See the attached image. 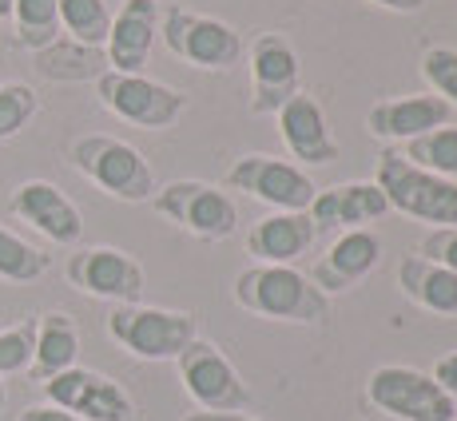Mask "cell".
I'll use <instances>...</instances> for the list:
<instances>
[{
	"label": "cell",
	"instance_id": "14",
	"mask_svg": "<svg viewBox=\"0 0 457 421\" xmlns=\"http://www.w3.org/2000/svg\"><path fill=\"white\" fill-rule=\"evenodd\" d=\"M8 210H12L21 223H29L32 231H40L48 243H56V247H72L84 235L80 207L48 179L21 183V187L12 191V199H8Z\"/></svg>",
	"mask_w": 457,
	"mask_h": 421
},
{
	"label": "cell",
	"instance_id": "13",
	"mask_svg": "<svg viewBox=\"0 0 457 421\" xmlns=\"http://www.w3.org/2000/svg\"><path fill=\"white\" fill-rule=\"evenodd\" d=\"M247 60H251V111L254 116H275L298 92V56L291 40H283L278 32H259L247 44Z\"/></svg>",
	"mask_w": 457,
	"mask_h": 421
},
{
	"label": "cell",
	"instance_id": "5",
	"mask_svg": "<svg viewBox=\"0 0 457 421\" xmlns=\"http://www.w3.org/2000/svg\"><path fill=\"white\" fill-rule=\"evenodd\" d=\"M366 401L398 421H457V401L414 366H378V370H370Z\"/></svg>",
	"mask_w": 457,
	"mask_h": 421
},
{
	"label": "cell",
	"instance_id": "32",
	"mask_svg": "<svg viewBox=\"0 0 457 421\" xmlns=\"http://www.w3.org/2000/svg\"><path fill=\"white\" fill-rule=\"evenodd\" d=\"M429 378H434L437 385H442L445 393H450V398L457 401V354H445L442 362L434 366V374H429Z\"/></svg>",
	"mask_w": 457,
	"mask_h": 421
},
{
	"label": "cell",
	"instance_id": "22",
	"mask_svg": "<svg viewBox=\"0 0 457 421\" xmlns=\"http://www.w3.org/2000/svg\"><path fill=\"white\" fill-rule=\"evenodd\" d=\"M398 286L406 291L421 310L442 314V318H457V275L437 262L421 259V254H406L398 267Z\"/></svg>",
	"mask_w": 457,
	"mask_h": 421
},
{
	"label": "cell",
	"instance_id": "19",
	"mask_svg": "<svg viewBox=\"0 0 457 421\" xmlns=\"http://www.w3.org/2000/svg\"><path fill=\"white\" fill-rule=\"evenodd\" d=\"M445 124H450V103L437 95H398V100H382L366 111L370 136L386 139V144H410V139Z\"/></svg>",
	"mask_w": 457,
	"mask_h": 421
},
{
	"label": "cell",
	"instance_id": "11",
	"mask_svg": "<svg viewBox=\"0 0 457 421\" xmlns=\"http://www.w3.org/2000/svg\"><path fill=\"white\" fill-rule=\"evenodd\" d=\"M40 385L52 406L68 409V414H76L80 421H131L136 417V401L128 398L124 385L104 378L96 370H84V366H72V370L56 374V378H48Z\"/></svg>",
	"mask_w": 457,
	"mask_h": 421
},
{
	"label": "cell",
	"instance_id": "6",
	"mask_svg": "<svg viewBox=\"0 0 457 421\" xmlns=\"http://www.w3.org/2000/svg\"><path fill=\"white\" fill-rule=\"evenodd\" d=\"M160 37L171 56L204 72H227L243 60V37L231 24L187 12V8H167L160 16Z\"/></svg>",
	"mask_w": 457,
	"mask_h": 421
},
{
	"label": "cell",
	"instance_id": "25",
	"mask_svg": "<svg viewBox=\"0 0 457 421\" xmlns=\"http://www.w3.org/2000/svg\"><path fill=\"white\" fill-rule=\"evenodd\" d=\"M60 12V32H68V40L87 44V48H104L112 29V12L104 0H56Z\"/></svg>",
	"mask_w": 457,
	"mask_h": 421
},
{
	"label": "cell",
	"instance_id": "3",
	"mask_svg": "<svg viewBox=\"0 0 457 421\" xmlns=\"http://www.w3.org/2000/svg\"><path fill=\"white\" fill-rule=\"evenodd\" d=\"M68 163L92 179L104 195L120 199V203H147L155 195V175L152 163L116 136H80L68 147Z\"/></svg>",
	"mask_w": 457,
	"mask_h": 421
},
{
	"label": "cell",
	"instance_id": "10",
	"mask_svg": "<svg viewBox=\"0 0 457 421\" xmlns=\"http://www.w3.org/2000/svg\"><path fill=\"white\" fill-rule=\"evenodd\" d=\"M227 187L231 191H247L251 199L275 207V210H311L314 195V179L303 168L275 155H239V160L227 168Z\"/></svg>",
	"mask_w": 457,
	"mask_h": 421
},
{
	"label": "cell",
	"instance_id": "1",
	"mask_svg": "<svg viewBox=\"0 0 457 421\" xmlns=\"http://www.w3.org/2000/svg\"><path fill=\"white\" fill-rule=\"evenodd\" d=\"M235 302L267 322H295V326H322L330 318V298L295 267H267L254 262L235 278Z\"/></svg>",
	"mask_w": 457,
	"mask_h": 421
},
{
	"label": "cell",
	"instance_id": "15",
	"mask_svg": "<svg viewBox=\"0 0 457 421\" xmlns=\"http://www.w3.org/2000/svg\"><path fill=\"white\" fill-rule=\"evenodd\" d=\"M378 267H382V239L370 227H354V231H338V239L327 247V254L314 262L311 283L330 298L358 286Z\"/></svg>",
	"mask_w": 457,
	"mask_h": 421
},
{
	"label": "cell",
	"instance_id": "9",
	"mask_svg": "<svg viewBox=\"0 0 457 421\" xmlns=\"http://www.w3.org/2000/svg\"><path fill=\"white\" fill-rule=\"evenodd\" d=\"M152 207L167 223L183 227L187 235L207 239V243L227 239V235H235V227H239V210H235L231 195H223L219 187L199 183V179H175V183H167V187H155Z\"/></svg>",
	"mask_w": 457,
	"mask_h": 421
},
{
	"label": "cell",
	"instance_id": "12",
	"mask_svg": "<svg viewBox=\"0 0 457 421\" xmlns=\"http://www.w3.org/2000/svg\"><path fill=\"white\" fill-rule=\"evenodd\" d=\"M68 283L87 298H108V302L124 306L139 302L144 294V267L131 254L116 247H84L68 259L64 267Z\"/></svg>",
	"mask_w": 457,
	"mask_h": 421
},
{
	"label": "cell",
	"instance_id": "30",
	"mask_svg": "<svg viewBox=\"0 0 457 421\" xmlns=\"http://www.w3.org/2000/svg\"><path fill=\"white\" fill-rule=\"evenodd\" d=\"M32 342H37V318H24L16 326L0 330V378L8 374H29Z\"/></svg>",
	"mask_w": 457,
	"mask_h": 421
},
{
	"label": "cell",
	"instance_id": "29",
	"mask_svg": "<svg viewBox=\"0 0 457 421\" xmlns=\"http://www.w3.org/2000/svg\"><path fill=\"white\" fill-rule=\"evenodd\" d=\"M421 80L434 87L437 100L457 103V48H426L421 52V64H418Z\"/></svg>",
	"mask_w": 457,
	"mask_h": 421
},
{
	"label": "cell",
	"instance_id": "26",
	"mask_svg": "<svg viewBox=\"0 0 457 421\" xmlns=\"http://www.w3.org/2000/svg\"><path fill=\"white\" fill-rule=\"evenodd\" d=\"M12 24H16V44L29 52L48 48L60 40V12L56 0H12Z\"/></svg>",
	"mask_w": 457,
	"mask_h": 421
},
{
	"label": "cell",
	"instance_id": "34",
	"mask_svg": "<svg viewBox=\"0 0 457 421\" xmlns=\"http://www.w3.org/2000/svg\"><path fill=\"white\" fill-rule=\"evenodd\" d=\"M370 4L378 8H390V12H418L426 0H370Z\"/></svg>",
	"mask_w": 457,
	"mask_h": 421
},
{
	"label": "cell",
	"instance_id": "24",
	"mask_svg": "<svg viewBox=\"0 0 457 421\" xmlns=\"http://www.w3.org/2000/svg\"><path fill=\"white\" fill-rule=\"evenodd\" d=\"M398 152L406 155L410 163H418L421 171L437 175V179L457 183V128H450V124L434 128V131H426V136L402 144Z\"/></svg>",
	"mask_w": 457,
	"mask_h": 421
},
{
	"label": "cell",
	"instance_id": "23",
	"mask_svg": "<svg viewBox=\"0 0 457 421\" xmlns=\"http://www.w3.org/2000/svg\"><path fill=\"white\" fill-rule=\"evenodd\" d=\"M37 72L44 80H96V76L108 72V56L104 48H87L76 40H52L48 48L37 52Z\"/></svg>",
	"mask_w": 457,
	"mask_h": 421
},
{
	"label": "cell",
	"instance_id": "31",
	"mask_svg": "<svg viewBox=\"0 0 457 421\" xmlns=\"http://www.w3.org/2000/svg\"><path fill=\"white\" fill-rule=\"evenodd\" d=\"M418 254L457 275V227H434L429 235H421Z\"/></svg>",
	"mask_w": 457,
	"mask_h": 421
},
{
	"label": "cell",
	"instance_id": "16",
	"mask_svg": "<svg viewBox=\"0 0 457 421\" xmlns=\"http://www.w3.org/2000/svg\"><path fill=\"white\" fill-rule=\"evenodd\" d=\"M160 37V4L155 0H124L120 12L112 16L104 56L112 72H144L152 44Z\"/></svg>",
	"mask_w": 457,
	"mask_h": 421
},
{
	"label": "cell",
	"instance_id": "35",
	"mask_svg": "<svg viewBox=\"0 0 457 421\" xmlns=\"http://www.w3.org/2000/svg\"><path fill=\"white\" fill-rule=\"evenodd\" d=\"M183 421H259V417H251V414H204V409H199V414H187Z\"/></svg>",
	"mask_w": 457,
	"mask_h": 421
},
{
	"label": "cell",
	"instance_id": "18",
	"mask_svg": "<svg viewBox=\"0 0 457 421\" xmlns=\"http://www.w3.org/2000/svg\"><path fill=\"white\" fill-rule=\"evenodd\" d=\"M275 120H278V136H283L287 152L298 163H314L319 168V163L338 160V144H334V136L327 128V116H322L319 100H311L306 92H295L275 111Z\"/></svg>",
	"mask_w": 457,
	"mask_h": 421
},
{
	"label": "cell",
	"instance_id": "4",
	"mask_svg": "<svg viewBox=\"0 0 457 421\" xmlns=\"http://www.w3.org/2000/svg\"><path fill=\"white\" fill-rule=\"evenodd\" d=\"M108 338L124 346L131 358L144 362H175L187 350L195 334V314L187 310H163V306H144V302H124L112 306L108 314Z\"/></svg>",
	"mask_w": 457,
	"mask_h": 421
},
{
	"label": "cell",
	"instance_id": "8",
	"mask_svg": "<svg viewBox=\"0 0 457 421\" xmlns=\"http://www.w3.org/2000/svg\"><path fill=\"white\" fill-rule=\"evenodd\" d=\"M179 366V382L187 398L195 401L204 414H247L251 390L227 362V354L207 338H191L187 350L175 358Z\"/></svg>",
	"mask_w": 457,
	"mask_h": 421
},
{
	"label": "cell",
	"instance_id": "33",
	"mask_svg": "<svg viewBox=\"0 0 457 421\" xmlns=\"http://www.w3.org/2000/svg\"><path fill=\"white\" fill-rule=\"evenodd\" d=\"M16 421H80V417L60 409V406H52V401H44V406H29Z\"/></svg>",
	"mask_w": 457,
	"mask_h": 421
},
{
	"label": "cell",
	"instance_id": "20",
	"mask_svg": "<svg viewBox=\"0 0 457 421\" xmlns=\"http://www.w3.org/2000/svg\"><path fill=\"white\" fill-rule=\"evenodd\" d=\"M390 203L378 191V183H334V187L319 191L306 215L314 219V227H330V231H354L374 219H382Z\"/></svg>",
	"mask_w": 457,
	"mask_h": 421
},
{
	"label": "cell",
	"instance_id": "21",
	"mask_svg": "<svg viewBox=\"0 0 457 421\" xmlns=\"http://www.w3.org/2000/svg\"><path fill=\"white\" fill-rule=\"evenodd\" d=\"M80 358V330L64 310H48L37 318V342H32V366L29 374L37 382H48L56 374L72 370Z\"/></svg>",
	"mask_w": 457,
	"mask_h": 421
},
{
	"label": "cell",
	"instance_id": "28",
	"mask_svg": "<svg viewBox=\"0 0 457 421\" xmlns=\"http://www.w3.org/2000/svg\"><path fill=\"white\" fill-rule=\"evenodd\" d=\"M37 108H40V100L29 84H0V144L12 139L21 128H29Z\"/></svg>",
	"mask_w": 457,
	"mask_h": 421
},
{
	"label": "cell",
	"instance_id": "37",
	"mask_svg": "<svg viewBox=\"0 0 457 421\" xmlns=\"http://www.w3.org/2000/svg\"><path fill=\"white\" fill-rule=\"evenodd\" d=\"M0 409H4V385H0Z\"/></svg>",
	"mask_w": 457,
	"mask_h": 421
},
{
	"label": "cell",
	"instance_id": "2",
	"mask_svg": "<svg viewBox=\"0 0 457 421\" xmlns=\"http://www.w3.org/2000/svg\"><path fill=\"white\" fill-rule=\"evenodd\" d=\"M374 183L386 195L390 210H402V215L429 227H457V183L421 171L398 147L378 155Z\"/></svg>",
	"mask_w": 457,
	"mask_h": 421
},
{
	"label": "cell",
	"instance_id": "27",
	"mask_svg": "<svg viewBox=\"0 0 457 421\" xmlns=\"http://www.w3.org/2000/svg\"><path fill=\"white\" fill-rule=\"evenodd\" d=\"M48 262L52 259L40 247H32L29 239H21L16 231H8L0 223V278H8V283H32V278H40L48 270Z\"/></svg>",
	"mask_w": 457,
	"mask_h": 421
},
{
	"label": "cell",
	"instance_id": "7",
	"mask_svg": "<svg viewBox=\"0 0 457 421\" xmlns=\"http://www.w3.org/2000/svg\"><path fill=\"white\" fill-rule=\"evenodd\" d=\"M96 95H100L104 111L147 131L171 128L187 111V100L175 87L152 80L144 72H112L108 68L104 76H96Z\"/></svg>",
	"mask_w": 457,
	"mask_h": 421
},
{
	"label": "cell",
	"instance_id": "36",
	"mask_svg": "<svg viewBox=\"0 0 457 421\" xmlns=\"http://www.w3.org/2000/svg\"><path fill=\"white\" fill-rule=\"evenodd\" d=\"M12 12V0H0V16H8Z\"/></svg>",
	"mask_w": 457,
	"mask_h": 421
},
{
	"label": "cell",
	"instance_id": "17",
	"mask_svg": "<svg viewBox=\"0 0 457 421\" xmlns=\"http://www.w3.org/2000/svg\"><path fill=\"white\" fill-rule=\"evenodd\" d=\"M319 239V227L306 210H270L247 231V254L267 267H295Z\"/></svg>",
	"mask_w": 457,
	"mask_h": 421
}]
</instances>
